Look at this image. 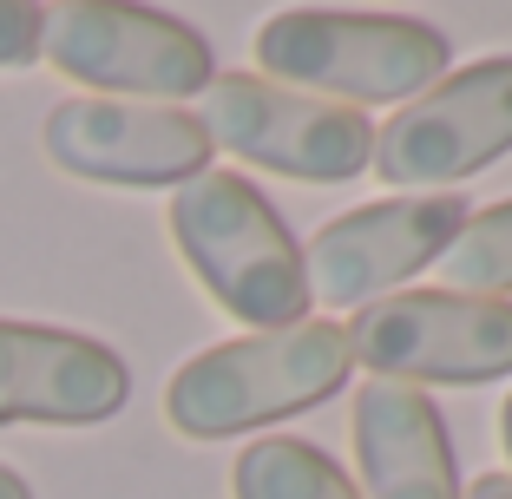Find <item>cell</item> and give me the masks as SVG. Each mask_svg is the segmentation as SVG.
Listing matches in <instances>:
<instances>
[{
	"mask_svg": "<svg viewBox=\"0 0 512 499\" xmlns=\"http://www.w3.org/2000/svg\"><path fill=\"white\" fill-rule=\"evenodd\" d=\"M256 66L270 86L309 92L329 106H407L447 79V33L407 14H355V7H289L263 20Z\"/></svg>",
	"mask_w": 512,
	"mask_h": 499,
	"instance_id": "cell-1",
	"label": "cell"
},
{
	"mask_svg": "<svg viewBox=\"0 0 512 499\" xmlns=\"http://www.w3.org/2000/svg\"><path fill=\"white\" fill-rule=\"evenodd\" d=\"M171 237L191 276L211 289V303L237 316L250 335L309 322V276L302 243L283 230V217L263 204L243 171H197L171 191Z\"/></svg>",
	"mask_w": 512,
	"mask_h": 499,
	"instance_id": "cell-2",
	"label": "cell"
},
{
	"mask_svg": "<svg viewBox=\"0 0 512 499\" xmlns=\"http://www.w3.org/2000/svg\"><path fill=\"white\" fill-rule=\"evenodd\" d=\"M348 368H355V355H348L342 322H296V329L237 335V342L191 355L171 375L165 421L184 440H230L329 401L348 381Z\"/></svg>",
	"mask_w": 512,
	"mask_h": 499,
	"instance_id": "cell-3",
	"label": "cell"
},
{
	"mask_svg": "<svg viewBox=\"0 0 512 499\" xmlns=\"http://www.w3.org/2000/svg\"><path fill=\"white\" fill-rule=\"evenodd\" d=\"M348 355L375 368V381L414 388H480L512 375V303L453 296V289H401L348 316Z\"/></svg>",
	"mask_w": 512,
	"mask_h": 499,
	"instance_id": "cell-4",
	"label": "cell"
},
{
	"mask_svg": "<svg viewBox=\"0 0 512 499\" xmlns=\"http://www.w3.org/2000/svg\"><path fill=\"white\" fill-rule=\"evenodd\" d=\"M40 53L79 86H106L99 99H145L171 106L217 79L211 40L158 7H125V0H73L46 14Z\"/></svg>",
	"mask_w": 512,
	"mask_h": 499,
	"instance_id": "cell-5",
	"label": "cell"
},
{
	"mask_svg": "<svg viewBox=\"0 0 512 499\" xmlns=\"http://www.w3.org/2000/svg\"><path fill=\"white\" fill-rule=\"evenodd\" d=\"M506 152H512V53H493L480 66L447 73L421 99H407L375 132L368 165L394 191L440 197Z\"/></svg>",
	"mask_w": 512,
	"mask_h": 499,
	"instance_id": "cell-6",
	"label": "cell"
},
{
	"mask_svg": "<svg viewBox=\"0 0 512 499\" xmlns=\"http://www.w3.org/2000/svg\"><path fill=\"white\" fill-rule=\"evenodd\" d=\"M204 132L243 165L302 184H348L375 158V125L348 106L270 86L263 73H217L204 86Z\"/></svg>",
	"mask_w": 512,
	"mask_h": 499,
	"instance_id": "cell-7",
	"label": "cell"
},
{
	"mask_svg": "<svg viewBox=\"0 0 512 499\" xmlns=\"http://www.w3.org/2000/svg\"><path fill=\"white\" fill-rule=\"evenodd\" d=\"M467 224V204L453 191L440 197H388V204H362L342 211L316 230V243L302 250V276H309V303L329 309H368L381 303L394 283L414 270L440 263L453 237Z\"/></svg>",
	"mask_w": 512,
	"mask_h": 499,
	"instance_id": "cell-8",
	"label": "cell"
},
{
	"mask_svg": "<svg viewBox=\"0 0 512 499\" xmlns=\"http://www.w3.org/2000/svg\"><path fill=\"white\" fill-rule=\"evenodd\" d=\"M211 132L184 106H145V99H66L46 112V158L92 184H191L211 171Z\"/></svg>",
	"mask_w": 512,
	"mask_h": 499,
	"instance_id": "cell-9",
	"label": "cell"
},
{
	"mask_svg": "<svg viewBox=\"0 0 512 499\" xmlns=\"http://www.w3.org/2000/svg\"><path fill=\"white\" fill-rule=\"evenodd\" d=\"M132 394L119 348L46 322H0V427H92Z\"/></svg>",
	"mask_w": 512,
	"mask_h": 499,
	"instance_id": "cell-10",
	"label": "cell"
},
{
	"mask_svg": "<svg viewBox=\"0 0 512 499\" xmlns=\"http://www.w3.org/2000/svg\"><path fill=\"white\" fill-rule=\"evenodd\" d=\"M355 467L368 499H460L447 421L421 388H355Z\"/></svg>",
	"mask_w": 512,
	"mask_h": 499,
	"instance_id": "cell-11",
	"label": "cell"
},
{
	"mask_svg": "<svg viewBox=\"0 0 512 499\" xmlns=\"http://www.w3.org/2000/svg\"><path fill=\"white\" fill-rule=\"evenodd\" d=\"M230 493L237 499H362L355 480L316 440H289V434L250 440L237 454V467H230Z\"/></svg>",
	"mask_w": 512,
	"mask_h": 499,
	"instance_id": "cell-12",
	"label": "cell"
},
{
	"mask_svg": "<svg viewBox=\"0 0 512 499\" xmlns=\"http://www.w3.org/2000/svg\"><path fill=\"white\" fill-rule=\"evenodd\" d=\"M440 289L453 296H512V197L493 211H467L460 237L440 250Z\"/></svg>",
	"mask_w": 512,
	"mask_h": 499,
	"instance_id": "cell-13",
	"label": "cell"
},
{
	"mask_svg": "<svg viewBox=\"0 0 512 499\" xmlns=\"http://www.w3.org/2000/svg\"><path fill=\"white\" fill-rule=\"evenodd\" d=\"M46 40V7L33 0H0V66H33Z\"/></svg>",
	"mask_w": 512,
	"mask_h": 499,
	"instance_id": "cell-14",
	"label": "cell"
},
{
	"mask_svg": "<svg viewBox=\"0 0 512 499\" xmlns=\"http://www.w3.org/2000/svg\"><path fill=\"white\" fill-rule=\"evenodd\" d=\"M467 499H512V480L506 473H480V480L467 486Z\"/></svg>",
	"mask_w": 512,
	"mask_h": 499,
	"instance_id": "cell-15",
	"label": "cell"
},
{
	"mask_svg": "<svg viewBox=\"0 0 512 499\" xmlns=\"http://www.w3.org/2000/svg\"><path fill=\"white\" fill-rule=\"evenodd\" d=\"M0 499H33V486H27V480H20V473H14V467H0Z\"/></svg>",
	"mask_w": 512,
	"mask_h": 499,
	"instance_id": "cell-16",
	"label": "cell"
},
{
	"mask_svg": "<svg viewBox=\"0 0 512 499\" xmlns=\"http://www.w3.org/2000/svg\"><path fill=\"white\" fill-rule=\"evenodd\" d=\"M499 440H506V460H512V394H506V408H499ZM512 480V473H506Z\"/></svg>",
	"mask_w": 512,
	"mask_h": 499,
	"instance_id": "cell-17",
	"label": "cell"
}]
</instances>
